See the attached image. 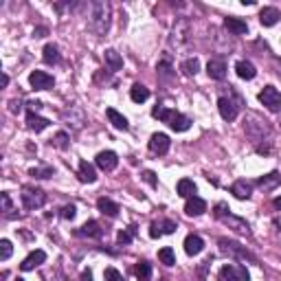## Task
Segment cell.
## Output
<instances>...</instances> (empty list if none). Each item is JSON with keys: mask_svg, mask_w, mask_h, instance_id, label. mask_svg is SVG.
<instances>
[{"mask_svg": "<svg viewBox=\"0 0 281 281\" xmlns=\"http://www.w3.org/2000/svg\"><path fill=\"white\" fill-rule=\"evenodd\" d=\"M152 116H156L163 123H167L174 132H187L191 128V119H189V116L180 114L176 110H167V108H163V105H156V108L152 110Z\"/></svg>", "mask_w": 281, "mask_h": 281, "instance_id": "1", "label": "cell"}, {"mask_svg": "<svg viewBox=\"0 0 281 281\" xmlns=\"http://www.w3.org/2000/svg\"><path fill=\"white\" fill-rule=\"evenodd\" d=\"M93 18H90V29H94L99 35H103L108 31V24H110V7L105 2H94L93 4Z\"/></svg>", "mask_w": 281, "mask_h": 281, "instance_id": "2", "label": "cell"}, {"mask_svg": "<svg viewBox=\"0 0 281 281\" xmlns=\"http://www.w3.org/2000/svg\"><path fill=\"white\" fill-rule=\"evenodd\" d=\"M215 217L217 220H222L224 224H229L231 229H235V231H240V233H248V224L244 220H240V217H235V215H226V204L224 202H220V204H215Z\"/></svg>", "mask_w": 281, "mask_h": 281, "instance_id": "3", "label": "cell"}, {"mask_svg": "<svg viewBox=\"0 0 281 281\" xmlns=\"http://www.w3.org/2000/svg\"><path fill=\"white\" fill-rule=\"evenodd\" d=\"M259 101H262L270 112H279L281 110V93L275 86H266L259 93Z\"/></svg>", "mask_w": 281, "mask_h": 281, "instance_id": "4", "label": "cell"}, {"mask_svg": "<svg viewBox=\"0 0 281 281\" xmlns=\"http://www.w3.org/2000/svg\"><path fill=\"white\" fill-rule=\"evenodd\" d=\"M44 202H46V193L44 191H40V189H31V187H24L22 189V204L29 211L40 209Z\"/></svg>", "mask_w": 281, "mask_h": 281, "instance_id": "5", "label": "cell"}, {"mask_svg": "<svg viewBox=\"0 0 281 281\" xmlns=\"http://www.w3.org/2000/svg\"><path fill=\"white\" fill-rule=\"evenodd\" d=\"M220 279L222 281H251L246 268L244 266H233V264H226V266L220 268Z\"/></svg>", "mask_w": 281, "mask_h": 281, "instance_id": "6", "label": "cell"}, {"mask_svg": "<svg viewBox=\"0 0 281 281\" xmlns=\"http://www.w3.org/2000/svg\"><path fill=\"white\" fill-rule=\"evenodd\" d=\"M29 84L35 90H49V88L55 86V79H53V75H49V73H44V71H33L29 75Z\"/></svg>", "mask_w": 281, "mask_h": 281, "instance_id": "7", "label": "cell"}, {"mask_svg": "<svg viewBox=\"0 0 281 281\" xmlns=\"http://www.w3.org/2000/svg\"><path fill=\"white\" fill-rule=\"evenodd\" d=\"M217 110H220L222 119L224 121H233L237 116V105L231 97H220L217 99Z\"/></svg>", "mask_w": 281, "mask_h": 281, "instance_id": "8", "label": "cell"}, {"mask_svg": "<svg viewBox=\"0 0 281 281\" xmlns=\"http://www.w3.org/2000/svg\"><path fill=\"white\" fill-rule=\"evenodd\" d=\"M150 152H152V154H158V156L167 154V152H169V136L163 134V132H158V134H152V139H150Z\"/></svg>", "mask_w": 281, "mask_h": 281, "instance_id": "9", "label": "cell"}, {"mask_svg": "<svg viewBox=\"0 0 281 281\" xmlns=\"http://www.w3.org/2000/svg\"><path fill=\"white\" fill-rule=\"evenodd\" d=\"M119 165V156L114 152H99L97 154V167L103 169V172H112V169Z\"/></svg>", "mask_w": 281, "mask_h": 281, "instance_id": "10", "label": "cell"}, {"mask_svg": "<svg viewBox=\"0 0 281 281\" xmlns=\"http://www.w3.org/2000/svg\"><path fill=\"white\" fill-rule=\"evenodd\" d=\"M204 251V240L200 235H187L185 237V253L187 255H200Z\"/></svg>", "mask_w": 281, "mask_h": 281, "instance_id": "11", "label": "cell"}, {"mask_svg": "<svg viewBox=\"0 0 281 281\" xmlns=\"http://www.w3.org/2000/svg\"><path fill=\"white\" fill-rule=\"evenodd\" d=\"M281 20V11L277 7H264L262 11H259V22L264 26H275Z\"/></svg>", "mask_w": 281, "mask_h": 281, "instance_id": "12", "label": "cell"}, {"mask_svg": "<svg viewBox=\"0 0 281 281\" xmlns=\"http://www.w3.org/2000/svg\"><path fill=\"white\" fill-rule=\"evenodd\" d=\"M206 75L220 82V79L226 77V64L222 60H209V64H206Z\"/></svg>", "mask_w": 281, "mask_h": 281, "instance_id": "13", "label": "cell"}, {"mask_svg": "<svg viewBox=\"0 0 281 281\" xmlns=\"http://www.w3.org/2000/svg\"><path fill=\"white\" fill-rule=\"evenodd\" d=\"M44 262H46V253L44 251H33L22 264H20V270H24V273H26V270L38 268L40 264H44Z\"/></svg>", "mask_w": 281, "mask_h": 281, "instance_id": "14", "label": "cell"}, {"mask_svg": "<svg viewBox=\"0 0 281 281\" xmlns=\"http://www.w3.org/2000/svg\"><path fill=\"white\" fill-rule=\"evenodd\" d=\"M204 211H206V202L202 198H198V195L187 198V204H185V213L187 215H202Z\"/></svg>", "mask_w": 281, "mask_h": 281, "instance_id": "15", "label": "cell"}, {"mask_svg": "<svg viewBox=\"0 0 281 281\" xmlns=\"http://www.w3.org/2000/svg\"><path fill=\"white\" fill-rule=\"evenodd\" d=\"M105 114H108V121L112 123V128H116V130H121V132H125L130 128V123H128V119H125L121 112H116L114 108H108L105 110Z\"/></svg>", "mask_w": 281, "mask_h": 281, "instance_id": "16", "label": "cell"}, {"mask_svg": "<svg viewBox=\"0 0 281 281\" xmlns=\"http://www.w3.org/2000/svg\"><path fill=\"white\" fill-rule=\"evenodd\" d=\"M97 206H99V211H101L103 215H110V217H116V215H119V211H121V206L116 204L114 200H110V198H99Z\"/></svg>", "mask_w": 281, "mask_h": 281, "instance_id": "17", "label": "cell"}, {"mask_svg": "<svg viewBox=\"0 0 281 281\" xmlns=\"http://www.w3.org/2000/svg\"><path fill=\"white\" fill-rule=\"evenodd\" d=\"M26 123H29V130L42 132V130L49 128L51 121H49V119H44V116H38L35 112H31V110H29V114H26Z\"/></svg>", "mask_w": 281, "mask_h": 281, "instance_id": "18", "label": "cell"}, {"mask_svg": "<svg viewBox=\"0 0 281 281\" xmlns=\"http://www.w3.org/2000/svg\"><path fill=\"white\" fill-rule=\"evenodd\" d=\"M79 180H82V183H94V180H97V172H94V167L90 165L88 161L79 163Z\"/></svg>", "mask_w": 281, "mask_h": 281, "instance_id": "19", "label": "cell"}, {"mask_svg": "<svg viewBox=\"0 0 281 281\" xmlns=\"http://www.w3.org/2000/svg\"><path fill=\"white\" fill-rule=\"evenodd\" d=\"M220 246H222V251H224V253H229V255H237V257H242V259L251 257V255H248V251H244V248L240 246V244H235V242L220 240Z\"/></svg>", "mask_w": 281, "mask_h": 281, "instance_id": "20", "label": "cell"}, {"mask_svg": "<svg viewBox=\"0 0 281 281\" xmlns=\"http://www.w3.org/2000/svg\"><path fill=\"white\" fill-rule=\"evenodd\" d=\"M103 57H105V64H108L110 71H121L123 68V60H121V55L114 49H108L103 53Z\"/></svg>", "mask_w": 281, "mask_h": 281, "instance_id": "21", "label": "cell"}, {"mask_svg": "<svg viewBox=\"0 0 281 281\" xmlns=\"http://www.w3.org/2000/svg\"><path fill=\"white\" fill-rule=\"evenodd\" d=\"M224 26L231 31V33H235V35H244L248 31V24L244 22V20H240V18H226Z\"/></svg>", "mask_w": 281, "mask_h": 281, "instance_id": "22", "label": "cell"}, {"mask_svg": "<svg viewBox=\"0 0 281 281\" xmlns=\"http://www.w3.org/2000/svg\"><path fill=\"white\" fill-rule=\"evenodd\" d=\"M231 191H233V195H235V198L248 200V198H251V185H248L246 180H237V183L231 187Z\"/></svg>", "mask_w": 281, "mask_h": 281, "instance_id": "23", "label": "cell"}, {"mask_svg": "<svg viewBox=\"0 0 281 281\" xmlns=\"http://www.w3.org/2000/svg\"><path fill=\"white\" fill-rule=\"evenodd\" d=\"M235 71H237V75H240L242 79H253L257 75V71H255V66L251 64V62H246V60H242V62H237V66H235Z\"/></svg>", "mask_w": 281, "mask_h": 281, "instance_id": "24", "label": "cell"}, {"mask_svg": "<svg viewBox=\"0 0 281 281\" xmlns=\"http://www.w3.org/2000/svg\"><path fill=\"white\" fill-rule=\"evenodd\" d=\"M130 97H132V101L134 103H143V101L150 99V90H147L145 86H141V84H134L132 90H130Z\"/></svg>", "mask_w": 281, "mask_h": 281, "instance_id": "25", "label": "cell"}, {"mask_svg": "<svg viewBox=\"0 0 281 281\" xmlns=\"http://www.w3.org/2000/svg\"><path fill=\"white\" fill-rule=\"evenodd\" d=\"M178 195H183V198H193V193H195V185H193V180H189V178H183V180H178Z\"/></svg>", "mask_w": 281, "mask_h": 281, "instance_id": "26", "label": "cell"}, {"mask_svg": "<svg viewBox=\"0 0 281 281\" xmlns=\"http://www.w3.org/2000/svg\"><path fill=\"white\" fill-rule=\"evenodd\" d=\"M42 57H44L46 64H57L60 62V51H57L55 44H46L44 51H42Z\"/></svg>", "mask_w": 281, "mask_h": 281, "instance_id": "27", "label": "cell"}, {"mask_svg": "<svg viewBox=\"0 0 281 281\" xmlns=\"http://www.w3.org/2000/svg\"><path fill=\"white\" fill-rule=\"evenodd\" d=\"M79 235H88V237H99L101 235V229H99V222L94 220H88L86 224L79 229Z\"/></svg>", "mask_w": 281, "mask_h": 281, "instance_id": "28", "label": "cell"}, {"mask_svg": "<svg viewBox=\"0 0 281 281\" xmlns=\"http://www.w3.org/2000/svg\"><path fill=\"white\" fill-rule=\"evenodd\" d=\"M180 71H183L187 77L198 75V71H200V62L195 60V57H191V60H185V62H183V66H180Z\"/></svg>", "mask_w": 281, "mask_h": 281, "instance_id": "29", "label": "cell"}, {"mask_svg": "<svg viewBox=\"0 0 281 281\" xmlns=\"http://www.w3.org/2000/svg\"><path fill=\"white\" fill-rule=\"evenodd\" d=\"M134 273H136V279H139V281H150L152 279V266L147 262H139V264H136Z\"/></svg>", "mask_w": 281, "mask_h": 281, "instance_id": "30", "label": "cell"}, {"mask_svg": "<svg viewBox=\"0 0 281 281\" xmlns=\"http://www.w3.org/2000/svg\"><path fill=\"white\" fill-rule=\"evenodd\" d=\"M158 259H161L165 266H174V264H176V255H174V251L169 246H165V248H161V251H158Z\"/></svg>", "mask_w": 281, "mask_h": 281, "instance_id": "31", "label": "cell"}, {"mask_svg": "<svg viewBox=\"0 0 281 281\" xmlns=\"http://www.w3.org/2000/svg\"><path fill=\"white\" fill-rule=\"evenodd\" d=\"M29 174L33 178H51L53 174H55V169H53V167H33Z\"/></svg>", "mask_w": 281, "mask_h": 281, "instance_id": "32", "label": "cell"}, {"mask_svg": "<svg viewBox=\"0 0 281 281\" xmlns=\"http://www.w3.org/2000/svg\"><path fill=\"white\" fill-rule=\"evenodd\" d=\"M134 233H136V229L134 226H130L128 231H121L119 235H116V242H119L121 246H128V244L132 242V237H134Z\"/></svg>", "mask_w": 281, "mask_h": 281, "instance_id": "33", "label": "cell"}, {"mask_svg": "<svg viewBox=\"0 0 281 281\" xmlns=\"http://www.w3.org/2000/svg\"><path fill=\"white\" fill-rule=\"evenodd\" d=\"M11 253H13L11 242H9V240H0V259H2V262H7V259L11 257Z\"/></svg>", "mask_w": 281, "mask_h": 281, "instance_id": "34", "label": "cell"}, {"mask_svg": "<svg viewBox=\"0 0 281 281\" xmlns=\"http://www.w3.org/2000/svg\"><path fill=\"white\" fill-rule=\"evenodd\" d=\"M53 145L60 147V150H66V147H68V134H66V132H57L55 139H53Z\"/></svg>", "mask_w": 281, "mask_h": 281, "instance_id": "35", "label": "cell"}, {"mask_svg": "<svg viewBox=\"0 0 281 281\" xmlns=\"http://www.w3.org/2000/svg\"><path fill=\"white\" fill-rule=\"evenodd\" d=\"M158 224V229H161V233H176V222H172V220H163V222H156Z\"/></svg>", "mask_w": 281, "mask_h": 281, "instance_id": "36", "label": "cell"}, {"mask_svg": "<svg viewBox=\"0 0 281 281\" xmlns=\"http://www.w3.org/2000/svg\"><path fill=\"white\" fill-rule=\"evenodd\" d=\"M103 277H105V281H123V275H121L116 268H105Z\"/></svg>", "mask_w": 281, "mask_h": 281, "instance_id": "37", "label": "cell"}, {"mask_svg": "<svg viewBox=\"0 0 281 281\" xmlns=\"http://www.w3.org/2000/svg\"><path fill=\"white\" fill-rule=\"evenodd\" d=\"M277 183H279V176H277V174H270L268 178H262V180H259V185H262L264 189L275 187V185H277Z\"/></svg>", "mask_w": 281, "mask_h": 281, "instance_id": "38", "label": "cell"}, {"mask_svg": "<svg viewBox=\"0 0 281 281\" xmlns=\"http://www.w3.org/2000/svg\"><path fill=\"white\" fill-rule=\"evenodd\" d=\"M75 215H77L75 204H66V206H62V217H64V220H73Z\"/></svg>", "mask_w": 281, "mask_h": 281, "instance_id": "39", "label": "cell"}, {"mask_svg": "<svg viewBox=\"0 0 281 281\" xmlns=\"http://www.w3.org/2000/svg\"><path fill=\"white\" fill-rule=\"evenodd\" d=\"M143 180H145L147 185H152V187H156V174L150 172V169H147V172H143Z\"/></svg>", "mask_w": 281, "mask_h": 281, "instance_id": "40", "label": "cell"}, {"mask_svg": "<svg viewBox=\"0 0 281 281\" xmlns=\"http://www.w3.org/2000/svg\"><path fill=\"white\" fill-rule=\"evenodd\" d=\"M0 200H2V209L9 213V211H11V198H9V193L4 191L2 195H0Z\"/></svg>", "mask_w": 281, "mask_h": 281, "instance_id": "41", "label": "cell"}, {"mask_svg": "<svg viewBox=\"0 0 281 281\" xmlns=\"http://www.w3.org/2000/svg\"><path fill=\"white\" fill-rule=\"evenodd\" d=\"M163 235V233H161V229H158V224H156V222H154V224L150 226V237H152V240H156V237H161Z\"/></svg>", "mask_w": 281, "mask_h": 281, "instance_id": "42", "label": "cell"}, {"mask_svg": "<svg viewBox=\"0 0 281 281\" xmlns=\"http://www.w3.org/2000/svg\"><path fill=\"white\" fill-rule=\"evenodd\" d=\"M156 71H161L163 75H169V64H165V62H163V64L156 66Z\"/></svg>", "mask_w": 281, "mask_h": 281, "instance_id": "43", "label": "cell"}, {"mask_svg": "<svg viewBox=\"0 0 281 281\" xmlns=\"http://www.w3.org/2000/svg\"><path fill=\"white\" fill-rule=\"evenodd\" d=\"M82 281H93V273H90V270H84V273H82Z\"/></svg>", "mask_w": 281, "mask_h": 281, "instance_id": "44", "label": "cell"}, {"mask_svg": "<svg viewBox=\"0 0 281 281\" xmlns=\"http://www.w3.org/2000/svg\"><path fill=\"white\" fill-rule=\"evenodd\" d=\"M33 35H35V38H44V35H46V29H35Z\"/></svg>", "mask_w": 281, "mask_h": 281, "instance_id": "45", "label": "cell"}, {"mask_svg": "<svg viewBox=\"0 0 281 281\" xmlns=\"http://www.w3.org/2000/svg\"><path fill=\"white\" fill-rule=\"evenodd\" d=\"M275 206H277V209H281V195H279V198H275Z\"/></svg>", "mask_w": 281, "mask_h": 281, "instance_id": "46", "label": "cell"}, {"mask_svg": "<svg viewBox=\"0 0 281 281\" xmlns=\"http://www.w3.org/2000/svg\"><path fill=\"white\" fill-rule=\"evenodd\" d=\"M15 281H24V279H20V277H18V279H15Z\"/></svg>", "mask_w": 281, "mask_h": 281, "instance_id": "47", "label": "cell"}]
</instances>
